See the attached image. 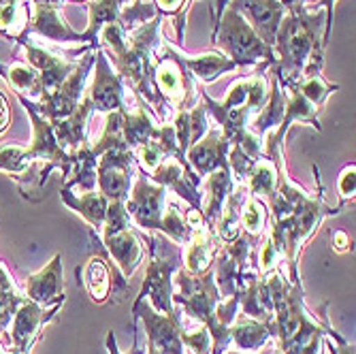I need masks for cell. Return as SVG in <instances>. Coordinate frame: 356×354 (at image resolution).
<instances>
[{"mask_svg":"<svg viewBox=\"0 0 356 354\" xmlns=\"http://www.w3.org/2000/svg\"><path fill=\"white\" fill-rule=\"evenodd\" d=\"M320 28H325L320 9L312 13L307 7H295L284 13L273 43L277 62L269 67L282 92L295 88L303 77L320 75L325 64Z\"/></svg>","mask_w":356,"mask_h":354,"instance_id":"obj_1","label":"cell"},{"mask_svg":"<svg viewBox=\"0 0 356 354\" xmlns=\"http://www.w3.org/2000/svg\"><path fill=\"white\" fill-rule=\"evenodd\" d=\"M211 45L216 51L231 58L237 67H254V64L277 62V56L271 45H267L256 35L254 28L231 7H226L211 32Z\"/></svg>","mask_w":356,"mask_h":354,"instance_id":"obj_2","label":"cell"},{"mask_svg":"<svg viewBox=\"0 0 356 354\" xmlns=\"http://www.w3.org/2000/svg\"><path fill=\"white\" fill-rule=\"evenodd\" d=\"M15 96H17V101L22 103V107L28 111L30 120H32V143L26 145V150H24V165H26V173H28L37 163H41V169L37 171V177H35L37 192H41V188L45 186V182H47V177H49V173L54 169H60L62 177H71V171H73V165H75V154L64 152L58 145L51 122L37 111L35 101H28L26 96H19V94H15Z\"/></svg>","mask_w":356,"mask_h":354,"instance_id":"obj_3","label":"cell"},{"mask_svg":"<svg viewBox=\"0 0 356 354\" xmlns=\"http://www.w3.org/2000/svg\"><path fill=\"white\" fill-rule=\"evenodd\" d=\"M149 246V265L139 297L147 299L149 305L160 314H173V275L181 267V248L163 235H145Z\"/></svg>","mask_w":356,"mask_h":354,"instance_id":"obj_4","label":"cell"},{"mask_svg":"<svg viewBox=\"0 0 356 354\" xmlns=\"http://www.w3.org/2000/svg\"><path fill=\"white\" fill-rule=\"evenodd\" d=\"M101 241L103 248H107L118 269L122 271L124 280L131 277L145 259L143 241L131 227V218H128L124 201H109Z\"/></svg>","mask_w":356,"mask_h":354,"instance_id":"obj_5","label":"cell"},{"mask_svg":"<svg viewBox=\"0 0 356 354\" xmlns=\"http://www.w3.org/2000/svg\"><path fill=\"white\" fill-rule=\"evenodd\" d=\"M94 62H96V54H94V49H90L77 62V69L67 79H64L56 90L43 92L39 103H35L37 111L43 118H47L49 122L69 118L79 107L81 99L86 96V81H88V75H90V71L94 67Z\"/></svg>","mask_w":356,"mask_h":354,"instance_id":"obj_6","label":"cell"},{"mask_svg":"<svg viewBox=\"0 0 356 354\" xmlns=\"http://www.w3.org/2000/svg\"><path fill=\"white\" fill-rule=\"evenodd\" d=\"M135 318L143 320L145 337L152 348H156L160 354H184V341H181V312L175 307L173 314H160L156 312L149 301L143 297H137L133 307Z\"/></svg>","mask_w":356,"mask_h":354,"instance_id":"obj_7","label":"cell"},{"mask_svg":"<svg viewBox=\"0 0 356 354\" xmlns=\"http://www.w3.org/2000/svg\"><path fill=\"white\" fill-rule=\"evenodd\" d=\"M167 203V188L154 184L145 171H139V177L133 186V192L124 201L131 222L143 231H160L163 227V207Z\"/></svg>","mask_w":356,"mask_h":354,"instance_id":"obj_8","label":"cell"},{"mask_svg":"<svg viewBox=\"0 0 356 354\" xmlns=\"http://www.w3.org/2000/svg\"><path fill=\"white\" fill-rule=\"evenodd\" d=\"M64 301L54 303V305H39L35 301H30L28 297L24 303L17 307L11 325L7 329L9 333V346L13 348L9 354H28L32 344H35L45 329L47 323H51L54 316L60 312Z\"/></svg>","mask_w":356,"mask_h":354,"instance_id":"obj_9","label":"cell"},{"mask_svg":"<svg viewBox=\"0 0 356 354\" xmlns=\"http://www.w3.org/2000/svg\"><path fill=\"white\" fill-rule=\"evenodd\" d=\"M135 154L131 150H113L99 156L96 165V186L109 201H126L131 195L135 175Z\"/></svg>","mask_w":356,"mask_h":354,"instance_id":"obj_10","label":"cell"},{"mask_svg":"<svg viewBox=\"0 0 356 354\" xmlns=\"http://www.w3.org/2000/svg\"><path fill=\"white\" fill-rule=\"evenodd\" d=\"M96 73L92 88L88 92L92 107L101 113H111V111H128L126 103V86L124 79L111 69L109 58L101 45H96Z\"/></svg>","mask_w":356,"mask_h":354,"instance_id":"obj_11","label":"cell"},{"mask_svg":"<svg viewBox=\"0 0 356 354\" xmlns=\"http://www.w3.org/2000/svg\"><path fill=\"white\" fill-rule=\"evenodd\" d=\"M229 150L231 143L224 137V133L218 126L207 128V133L192 143L186 152V160L190 169L197 175H209L218 169H231L229 167Z\"/></svg>","mask_w":356,"mask_h":354,"instance_id":"obj_12","label":"cell"},{"mask_svg":"<svg viewBox=\"0 0 356 354\" xmlns=\"http://www.w3.org/2000/svg\"><path fill=\"white\" fill-rule=\"evenodd\" d=\"M17 43L26 51V62L30 64L32 69L39 71L45 92L56 90L64 79H67L77 69L79 58L77 60H69V58L56 56L49 49H45L43 45H39L37 41H32L28 35H24Z\"/></svg>","mask_w":356,"mask_h":354,"instance_id":"obj_13","label":"cell"},{"mask_svg":"<svg viewBox=\"0 0 356 354\" xmlns=\"http://www.w3.org/2000/svg\"><path fill=\"white\" fill-rule=\"evenodd\" d=\"M226 7L237 11L254 28L256 35L273 47L280 22L286 13L280 0H229Z\"/></svg>","mask_w":356,"mask_h":354,"instance_id":"obj_14","label":"cell"},{"mask_svg":"<svg viewBox=\"0 0 356 354\" xmlns=\"http://www.w3.org/2000/svg\"><path fill=\"white\" fill-rule=\"evenodd\" d=\"M60 197H62V201L67 203L73 211H77V214L90 224L92 237H96V246H99V254L107 259V250L103 248L101 233H103V227H105L109 199H107L105 195H101L99 190L79 192V195H75V190H71L69 186H62Z\"/></svg>","mask_w":356,"mask_h":354,"instance_id":"obj_15","label":"cell"},{"mask_svg":"<svg viewBox=\"0 0 356 354\" xmlns=\"http://www.w3.org/2000/svg\"><path fill=\"white\" fill-rule=\"evenodd\" d=\"M28 37H41L51 43H86L81 32H75L54 5H32Z\"/></svg>","mask_w":356,"mask_h":354,"instance_id":"obj_16","label":"cell"},{"mask_svg":"<svg viewBox=\"0 0 356 354\" xmlns=\"http://www.w3.org/2000/svg\"><path fill=\"white\" fill-rule=\"evenodd\" d=\"M24 297L39 305H54L60 301H67V295H64V275H62V254H56L41 271L32 273L26 280Z\"/></svg>","mask_w":356,"mask_h":354,"instance_id":"obj_17","label":"cell"},{"mask_svg":"<svg viewBox=\"0 0 356 354\" xmlns=\"http://www.w3.org/2000/svg\"><path fill=\"white\" fill-rule=\"evenodd\" d=\"M149 179L158 186H165L167 190H173L177 197H181L192 209H203V197L197 186H192L188 179L186 169L177 163L175 158H165L152 173Z\"/></svg>","mask_w":356,"mask_h":354,"instance_id":"obj_18","label":"cell"},{"mask_svg":"<svg viewBox=\"0 0 356 354\" xmlns=\"http://www.w3.org/2000/svg\"><path fill=\"white\" fill-rule=\"evenodd\" d=\"M92 111H94L92 101H90V96L86 94L81 99V103H79V107L69 118L51 122L56 141L64 152L75 154L77 150H81L88 143L86 133H88V118H90Z\"/></svg>","mask_w":356,"mask_h":354,"instance_id":"obj_19","label":"cell"},{"mask_svg":"<svg viewBox=\"0 0 356 354\" xmlns=\"http://www.w3.org/2000/svg\"><path fill=\"white\" fill-rule=\"evenodd\" d=\"M167 45H169V51L186 67V71L192 77L201 79L203 83H211L218 77H222L224 73L237 69V64L231 58H226L224 54H220V51H207V54H201V56H188V54L179 51L177 47H173L171 43H167Z\"/></svg>","mask_w":356,"mask_h":354,"instance_id":"obj_20","label":"cell"},{"mask_svg":"<svg viewBox=\"0 0 356 354\" xmlns=\"http://www.w3.org/2000/svg\"><path fill=\"white\" fill-rule=\"evenodd\" d=\"M0 77H3L9 83L13 94L28 96V101L39 103V99L45 92L39 71L32 69L28 62H22V60L11 62V64L0 62Z\"/></svg>","mask_w":356,"mask_h":354,"instance_id":"obj_21","label":"cell"},{"mask_svg":"<svg viewBox=\"0 0 356 354\" xmlns=\"http://www.w3.org/2000/svg\"><path fill=\"white\" fill-rule=\"evenodd\" d=\"M145 101L139 96V107L135 109V113L131 111H124L122 115V137H124V143L128 150H137L149 141L156 139L158 135V124L147 115V109H145Z\"/></svg>","mask_w":356,"mask_h":354,"instance_id":"obj_22","label":"cell"},{"mask_svg":"<svg viewBox=\"0 0 356 354\" xmlns=\"http://www.w3.org/2000/svg\"><path fill=\"white\" fill-rule=\"evenodd\" d=\"M77 277L83 282L86 291L90 295L92 301L96 303H105L109 293H111V286H113V277H111V263L105 259V256H92V259L86 263V267H77L75 269Z\"/></svg>","mask_w":356,"mask_h":354,"instance_id":"obj_23","label":"cell"},{"mask_svg":"<svg viewBox=\"0 0 356 354\" xmlns=\"http://www.w3.org/2000/svg\"><path fill=\"white\" fill-rule=\"evenodd\" d=\"M271 337H275V327L273 320L271 323H261V320L254 318H239L235 325H231V341L241 352H254L261 350Z\"/></svg>","mask_w":356,"mask_h":354,"instance_id":"obj_24","label":"cell"},{"mask_svg":"<svg viewBox=\"0 0 356 354\" xmlns=\"http://www.w3.org/2000/svg\"><path fill=\"white\" fill-rule=\"evenodd\" d=\"M233 188H235V179H233L231 169H218L207 175V203L203 205L201 211L211 229L216 227V222L222 214V207L233 192Z\"/></svg>","mask_w":356,"mask_h":354,"instance_id":"obj_25","label":"cell"},{"mask_svg":"<svg viewBox=\"0 0 356 354\" xmlns=\"http://www.w3.org/2000/svg\"><path fill=\"white\" fill-rule=\"evenodd\" d=\"M286 169V165L277 167L273 160H269L267 156H261L254 163L248 179H245V186L250 190L252 197H258V199H265L269 201L275 192H277V186H280V173Z\"/></svg>","mask_w":356,"mask_h":354,"instance_id":"obj_26","label":"cell"},{"mask_svg":"<svg viewBox=\"0 0 356 354\" xmlns=\"http://www.w3.org/2000/svg\"><path fill=\"white\" fill-rule=\"evenodd\" d=\"M269 209L267 205L258 199V197H248L241 205V214H239V222H241V231L252 235V237H265V227L269 222Z\"/></svg>","mask_w":356,"mask_h":354,"instance_id":"obj_27","label":"cell"},{"mask_svg":"<svg viewBox=\"0 0 356 354\" xmlns=\"http://www.w3.org/2000/svg\"><path fill=\"white\" fill-rule=\"evenodd\" d=\"M160 233H165L167 239H171L177 246H186L190 239V229L186 224V218L181 216V211L177 209L175 203H171L167 207V214H163V227H160Z\"/></svg>","mask_w":356,"mask_h":354,"instance_id":"obj_28","label":"cell"},{"mask_svg":"<svg viewBox=\"0 0 356 354\" xmlns=\"http://www.w3.org/2000/svg\"><path fill=\"white\" fill-rule=\"evenodd\" d=\"M24 150H26V145H19V143H3L0 145V171L22 177L26 173Z\"/></svg>","mask_w":356,"mask_h":354,"instance_id":"obj_29","label":"cell"},{"mask_svg":"<svg viewBox=\"0 0 356 354\" xmlns=\"http://www.w3.org/2000/svg\"><path fill=\"white\" fill-rule=\"evenodd\" d=\"M181 341L194 354H211V335H209L207 327H203V325H199L192 331L181 329Z\"/></svg>","mask_w":356,"mask_h":354,"instance_id":"obj_30","label":"cell"},{"mask_svg":"<svg viewBox=\"0 0 356 354\" xmlns=\"http://www.w3.org/2000/svg\"><path fill=\"white\" fill-rule=\"evenodd\" d=\"M24 295H19L17 291H9V293H0V333H7L11 320L17 312V307L24 303Z\"/></svg>","mask_w":356,"mask_h":354,"instance_id":"obj_31","label":"cell"},{"mask_svg":"<svg viewBox=\"0 0 356 354\" xmlns=\"http://www.w3.org/2000/svg\"><path fill=\"white\" fill-rule=\"evenodd\" d=\"M337 190H339L341 203H348L354 199V190H356V167H354V163L341 171L339 182H337Z\"/></svg>","mask_w":356,"mask_h":354,"instance_id":"obj_32","label":"cell"},{"mask_svg":"<svg viewBox=\"0 0 356 354\" xmlns=\"http://www.w3.org/2000/svg\"><path fill=\"white\" fill-rule=\"evenodd\" d=\"M133 327H135V344H133V348L128 350L126 354H145L147 341H145V346H141V331L137 329V325H133ZM107 350H109V354H122L120 348H118V341H115V335L113 333H107Z\"/></svg>","mask_w":356,"mask_h":354,"instance_id":"obj_33","label":"cell"},{"mask_svg":"<svg viewBox=\"0 0 356 354\" xmlns=\"http://www.w3.org/2000/svg\"><path fill=\"white\" fill-rule=\"evenodd\" d=\"M337 0H316L314 7H325L327 9V15H325V32H322V47H327L329 43V37H331V26H333V7H335Z\"/></svg>","mask_w":356,"mask_h":354,"instance_id":"obj_34","label":"cell"},{"mask_svg":"<svg viewBox=\"0 0 356 354\" xmlns=\"http://www.w3.org/2000/svg\"><path fill=\"white\" fill-rule=\"evenodd\" d=\"M11 124V109H9V101L7 96L0 92V135L7 133V128Z\"/></svg>","mask_w":356,"mask_h":354,"instance_id":"obj_35","label":"cell"},{"mask_svg":"<svg viewBox=\"0 0 356 354\" xmlns=\"http://www.w3.org/2000/svg\"><path fill=\"white\" fill-rule=\"evenodd\" d=\"M350 246H352V241H350L348 233H343V231L333 233V250L335 252H348Z\"/></svg>","mask_w":356,"mask_h":354,"instance_id":"obj_36","label":"cell"},{"mask_svg":"<svg viewBox=\"0 0 356 354\" xmlns=\"http://www.w3.org/2000/svg\"><path fill=\"white\" fill-rule=\"evenodd\" d=\"M9 291H15L13 277H11V273L7 271L5 265H0V293H9Z\"/></svg>","mask_w":356,"mask_h":354,"instance_id":"obj_37","label":"cell"},{"mask_svg":"<svg viewBox=\"0 0 356 354\" xmlns=\"http://www.w3.org/2000/svg\"><path fill=\"white\" fill-rule=\"evenodd\" d=\"M309 3H316V0H280V5L288 11V9H295V7H307Z\"/></svg>","mask_w":356,"mask_h":354,"instance_id":"obj_38","label":"cell"},{"mask_svg":"<svg viewBox=\"0 0 356 354\" xmlns=\"http://www.w3.org/2000/svg\"><path fill=\"white\" fill-rule=\"evenodd\" d=\"M226 3H229V0H216V11H213V28H216V24L220 22V15H222V11L226 9Z\"/></svg>","mask_w":356,"mask_h":354,"instance_id":"obj_39","label":"cell"},{"mask_svg":"<svg viewBox=\"0 0 356 354\" xmlns=\"http://www.w3.org/2000/svg\"><path fill=\"white\" fill-rule=\"evenodd\" d=\"M145 354H160V352H158L156 348H152V346L147 344V350H145Z\"/></svg>","mask_w":356,"mask_h":354,"instance_id":"obj_40","label":"cell"}]
</instances>
